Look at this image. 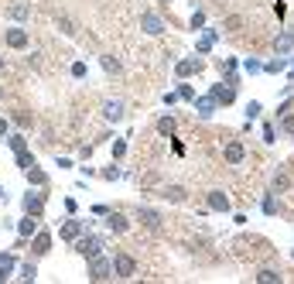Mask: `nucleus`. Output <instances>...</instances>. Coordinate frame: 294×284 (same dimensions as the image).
Listing matches in <instances>:
<instances>
[{"label":"nucleus","mask_w":294,"mask_h":284,"mask_svg":"<svg viewBox=\"0 0 294 284\" xmlns=\"http://www.w3.org/2000/svg\"><path fill=\"white\" fill-rule=\"evenodd\" d=\"M110 271H113V264H110V260H103L99 253H96V257H89V281H106V278H113Z\"/></svg>","instance_id":"1"},{"label":"nucleus","mask_w":294,"mask_h":284,"mask_svg":"<svg viewBox=\"0 0 294 284\" xmlns=\"http://www.w3.org/2000/svg\"><path fill=\"white\" fill-rule=\"evenodd\" d=\"M134 271H137L134 257H127V253H117V257H113V278H134Z\"/></svg>","instance_id":"2"},{"label":"nucleus","mask_w":294,"mask_h":284,"mask_svg":"<svg viewBox=\"0 0 294 284\" xmlns=\"http://www.w3.org/2000/svg\"><path fill=\"white\" fill-rule=\"evenodd\" d=\"M75 250L82 253V257H96V253L103 250V240H99V236H79Z\"/></svg>","instance_id":"3"},{"label":"nucleus","mask_w":294,"mask_h":284,"mask_svg":"<svg viewBox=\"0 0 294 284\" xmlns=\"http://www.w3.org/2000/svg\"><path fill=\"white\" fill-rule=\"evenodd\" d=\"M141 28H144L147 34H164V21H161L157 14H144V17H141Z\"/></svg>","instance_id":"4"},{"label":"nucleus","mask_w":294,"mask_h":284,"mask_svg":"<svg viewBox=\"0 0 294 284\" xmlns=\"http://www.w3.org/2000/svg\"><path fill=\"white\" fill-rule=\"evenodd\" d=\"M7 45L10 48H28V31L24 28H7Z\"/></svg>","instance_id":"5"},{"label":"nucleus","mask_w":294,"mask_h":284,"mask_svg":"<svg viewBox=\"0 0 294 284\" xmlns=\"http://www.w3.org/2000/svg\"><path fill=\"white\" fill-rule=\"evenodd\" d=\"M31 250L38 253V257H45V253L52 250V236H48L45 229H41V233H34V243H31Z\"/></svg>","instance_id":"6"},{"label":"nucleus","mask_w":294,"mask_h":284,"mask_svg":"<svg viewBox=\"0 0 294 284\" xmlns=\"http://www.w3.org/2000/svg\"><path fill=\"white\" fill-rule=\"evenodd\" d=\"M195 113L206 120V117H212L216 113V96H202V99H195Z\"/></svg>","instance_id":"7"},{"label":"nucleus","mask_w":294,"mask_h":284,"mask_svg":"<svg viewBox=\"0 0 294 284\" xmlns=\"http://www.w3.org/2000/svg\"><path fill=\"white\" fill-rule=\"evenodd\" d=\"M79 236H82L79 219H65V222H62V240H79Z\"/></svg>","instance_id":"8"},{"label":"nucleus","mask_w":294,"mask_h":284,"mask_svg":"<svg viewBox=\"0 0 294 284\" xmlns=\"http://www.w3.org/2000/svg\"><path fill=\"white\" fill-rule=\"evenodd\" d=\"M209 206H212L216 213H229V199H226V192H209Z\"/></svg>","instance_id":"9"},{"label":"nucleus","mask_w":294,"mask_h":284,"mask_svg":"<svg viewBox=\"0 0 294 284\" xmlns=\"http://www.w3.org/2000/svg\"><path fill=\"white\" fill-rule=\"evenodd\" d=\"M103 113H106V120H123V103L120 99H106Z\"/></svg>","instance_id":"10"},{"label":"nucleus","mask_w":294,"mask_h":284,"mask_svg":"<svg viewBox=\"0 0 294 284\" xmlns=\"http://www.w3.org/2000/svg\"><path fill=\"white\" fill-rule=\"evenodd\" d=\"M243 154H246V151H243V144H239V141L226 144V161H229V164H239V161H243Z\"/></svg>","instance_id":"11"},{"label":"nucleus","mask_w":294,"mask_h":284,"mask_svg":"<svg viewBox=\"0 0 294 284\" xmlns=\"http://www.w3.org/2000/svg\"><path fill=\"white\" fill-rule=\"evenodd\" d=\"M212 96H216V103H233V99H236V89H233V86H216Z\"/></svg>","instance_id":"12"},{"label":"nucleus","mask_w":294,"mask_h":284,"mask_svg":"<svg viewBox=\"0 0 294 284\" xmlns=\"http://www.w3.org/2000/svg\"><path fill=\"white\" fill-rule=\"evenodd\" d=\"M199 69H202V59H185V62H178V75H192Z\"/></svg>","instance_id":"13"},{"label":"nucleus","mask_w":294,"mask_h":284,"mask_svg":"<svg viewBox=\"0 0 294 284\" xmlns=\"http://www.w3.org/2000/svg\"><path fill=\"white\" fill-rule=\"evenodd\" d=\"M141 222H144L147 229H157V226H161V216H157L154 209H141Z\"/></svg>","instance_id":"14"},{"label":"nucleus","mask_w":294,"mask_h":284,"mask_svg":"<svg viewBox=\"0 0 294 284\" xmlns=\"http://www.w3.org/2000/svg\"><path fill=\"white\" fill-rule=\"evenodd\" d=\"M17 229H21V236H34V233H38V219L28 213V216L21 219V226H17Z\"/></svg>","instance_id":"15"},{"label":"nucleus","mask_w":294,"mask_h":284,"mask_svg":"<svg viewBox=\"0 0 294 284\" xmlns=\"http://www.w3.org/2000/svg\"><path fill=\"white\" fill-rule=\"evenodd\" d=\"M274 48H277L281 55H288V52H291V48H294V34H281V38L274 41Z\"/></svg>","instance_id":"16"},{"label":"nucleus","mask_w":294,"mask_h":284,"mask_svg":"<svg viewBox=\"0 0 294 284\" xmlns=\"http://www.w3.org/2000/svg\"><path fill=\"white\" fill-rule=\"evenodd\" d=\"M164 199H168V202H185V189H181V185H168V189H164Z\"/></svg>","instance_id":"17"},{"label":"nucleus","mask_w":294,"mask_h":284,"mask_svg":"<svg viewBox=\"0 0 294 284\" xmlns=\"http://www.w3.org/2000/svg\"><path fill=\"white\" fill-rule=\"evenodd\" d=\"M7 14H10L14 21H24V17H28V14H31V7H28V3H14V7H10Z\"/></svg>","instance_id":"18"},{"label":"nucleus","mask_w":294,"mask_h":284,"mask_svg":"<svg viewBox=\"0 0 294 284\" xmlns=\"http://www.w3.org/2000/svg\"><path fill=\"white\" fill-rule=\"evenodd\" d=\"M7 147H10V151H24V147H28V141H24L21 134H10V137H7Z\"/></svg>","instance_id":"19"},{"label":"nucleus","mask_w":294,"mask_h":284,"mask_svg":"<svg viewBox=\"0 0 294 284\" xmlns=\"http://www.w3.org/2000/svg\"><path fill=\"white\" fill-rule=\"evenodd\" d=\"M17 168H21V171H31V168H34V158H31L28 151H17Z\"/></svg>","instance_id":"20"},{"label":"nucleus","mask_w":294,"mask_h":284,"mask_svg":"<svg viewBox=\"0 0 294 284\" xmlns=\"http://www.w3.org/2000/svg\"><path fill=\"white\" fill-rule=\"evenodd\" d=\"M157 130H161L164 137H171V134H175V120H171V117H161V120H157Z\"/></svg>","instance_id":"21"},{"label":"nucleus","mask_w":294,"mask_h":284,"mask_svg":"<svg viewBox=\"0 0 294 284\" xmlns=\"http://www.w3.org/2000/svg\"><path fill=\"white\" fill-rule=\"evenodd\" d=\"M24 209H28V213H41V195H34V192H31L28 199H24Z\"/></svg>","instance_id":"22"},{"label":"nucleus","mask_w":294,"mask_h":284,"mask_svg":"<svg viewBox=\"0 0 294 284\" xmlns=\"http://www.w3.org/2000/svg\"><path fill=\"white\" fill-rule=\"evenodd\" d=\"M99 62H103V69H106L110 75H117V72H120V62H117V59H113V55H103Z\"/></svg>","instance_id":"23"},{"label":"nucleus","mask_w":294,"mask_h":284,"mask_svg":"<svg viewBox=\"0 0 294 284\" xmlns=\"http://www.w3.org/2000/svg\"><path fill=\"white\" fill-rule=\"evenodd\" d=\"M288 185H291V178H288V171H277V175H274V192L288 189Z\"/></svg>","instance_id":"24"},{"label":"nucleus","mask_w":294,"mask_h":284,"mask_svg":"<svg viewBox=\"0 0 294 284\" xmlns=\"http://www.w3.org/2000/svg\"><path fill=\"white\" fill-rule=\"evenodd\" d=\"M257 281H281V274L274 267H264V271H257Z\"/></svg>","instance_id":"25"},{"label":"nucleus","mask_w":294,"mask_h":284,"mask_svg":"<svg viewBox=\"0 0 294 284\" xmlns=\"http://www.w3.org/2000/svg\"><path fill=\"white\" fill-rule=\"evenodd\" d=\"M281 130H284V134H294V113H288V117L281 113Z\"/></svg>","instance_id":"26"},{"label":"nucleus","mask_w":294,"mask_h":284,"mask_svg":"<svg viewBox=\"0 0 294 284\" xmlns=\"http://www.w3.org/2000/svg\"><path fill=\"white\" fill-rule=\"evenodd\" d=\"M264 213H277V199H274V192H267V199H264Z\"/></svg>","instance_id":"27"},{"label":"nucleus","mask_w":294,"mask_h":284,"mask_svg":"<svg viewBox=\"0 0 294 284\" xmlns=\"http://www.w3.org/2000/svg\"><path fill=\"white\" fill-rule=\"evenodd\" d=\"M110 226H113V229H117V233H123V229H127V219H123V216H113V219H110Z\"/></svg>","instance_id":"28"},{"label":"nucleus","mask_w":294,"mask_h":284,"mask_svg":"<svg viewBox=\"0 0 294 284\" xmlns=\"http://www.w3.org/2000/svg\"><path fill=\"white\" fill-rule=\"evenodd\" d=\"M14 264H17V260H14L10 253H0V267H7V271H14Z\"/></svg>","instance_id":"29"},{"label":"nucleus","mask_w":294,"mask_h":284,"mask_svg":"<svg viewBox=\"0 0 294 284\" xmlns=\"http://www.w3.org/2000/svg\"><path fill=\"white\" fill-rule=\"evenodd\" d=\"M260 110H264L260 103H250V106H246V117H260Z\"/></svg>","instance_id":"30"},{"label":"nucleus","mask_w":294,"mask_h":284,"mask_svg":"<svg viewBox=\"0 0 294 284\" xmlns=\"http://www.w3.org/2000/svg\"><path fill=\"white\" fill-rule=\"evenodd\" d=\"M28 178H31V182H34V185H41V182H45V175H41V171H34V168H31V171H28Z\"/></svg>","instance_id":"31"},{"label":"nucleus","mask_w":294,"mask_h":284,"mask_svg":"<svg viewBox=\"0 0 294 284\" xmlns=\"http://www.w3.org/2000/svg\"><path fill=\"white\" fill-rule=\"evenodd\" d=\"M113 154H117V158H123V154H127V144H123V141H117V144H113Z\"/></svg>","instance_id":"32"},{"label":"nucleus","mask_w":294,"mask_h":284,"mask_svg":"<svg viewBox=\"0 0 294 284\" xmlns=\"http://www.w3.org/2000/svg\"><path fill=\"white\" fill-rule=\"evenodd\" d=\"M59 28H62V31H65V34H72V31H75V28H72V21H65V17H62V21H59Z\"/></svg>","instance_id":"33"},{"label":"nucleus","mask_w":294,"mask_h":284,"mask_svg":"<svg viewBox=\"0 0 294 284\" xmlns=\"http://www.w3.org/2000/svg\"><path fill=\"white\" fill-rule=\"evenodd\" d=\"M0 134H7V120L3 117H0Z\"/></svg>","instance_id":"34"},{"label":"nucleus","mask_w":294,"mask_h":284,"mask_svg":"<svg viewBox=\"0 0 294 284\" xmlns=\"http://www.w3.org/2000/svg\"><path fill=\"white\" fill-rule=\"evenodd\" d=\"M0 281H7V267H0Z\"/></svg>","instance_id":"35"},{"label":"nucleus","mask_w":294,"mask_h":284,"mask_svg":"<svg viewBox=\"0 0 294 284\" xmlns=\"http://www.w3.org/2000/svg\"><path fill=\"white\" fill-rule=\"evenodd\" d=\"M0 69H3V59H0Z\"/></svg>","instance_id":"36"},{"label":"nucleus","mask_w":294,"mask_h":284,"mask_svg":"<svg viewBox=\"0 0 294 284\" xmlns=\"http://www.w3.org/2000/svg\"><path fill=\"white\" fill-rule=\"evenodd\" d=\"M0 195H3V189H0Z\"/></svg>","instance_id":"37"}]
</instances>
